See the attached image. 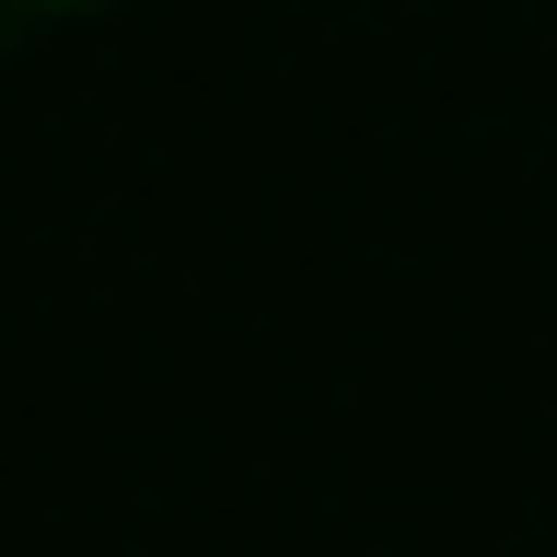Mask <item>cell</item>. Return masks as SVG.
<instances>
[{
    "mask_svg": "<svg viewBox=\"0 0 557 557\" xmlns=\"http://www.w3.org/2000/svg\"><path fill=\"white\" fill-rule=\"evenodd\" d=\"M12 12H35V24H82V12H116V0H12Z\"/></svg>",
    "mask_w": 557,
    "mask_h": 557,
    "instance_id": "obj_1",
    "label": "cell"
}]
</instances>
